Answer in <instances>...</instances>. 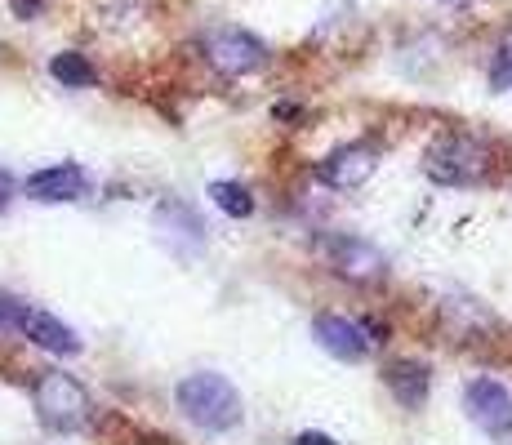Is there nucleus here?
Listing matches in <instances>:
<instances>
[{
	"label": "nucleus",
	"mask_w": 512,
	"mask_h": 445,
	"mask_svg": "<svg viewBox=\"0 0 512 445\" xmlns=\"http://www.w3.org/2000/svg\"><path fill=\"white\" fill-rule=\"evenodd\" d=\"M196 49H201L205 67L223 81H241V76H254L259 67H268V45L245 27H210Z\"/></svg>",
	"instance_id": "nucleus-4"
},
{
	"label": "nucleus",
	"mask_w": 512,
	"mask_h": 445,
	"mask_svg": "<svg viewBox=\"0 0 512 445\" xmlns=\"http://www.w3.org/2000/svg\"><path fill=\"white\" fill-rule=\"evenodd\" d=\"M174 405L183 410L187 423H196L201 432H214V437L241 428V419H245L236 383L228 374H214V370H196V374H187V379H179Z\"/></svg>",
	"instance_id": "nucleus-1"
},
{
	"label": "nucleus",
	"mask_w": 512,
	"mask_h": 445,
	"mask_svg": "<svg viewBox=\"0 0 512 445\" xmlns=\"http://www.w3.org/2000/svg\"><path fill=\"white\" fill-rule=\"evenodd\" d=\"M49 76H54L63 89H90L98 81L94 63L85 54H76V49H58V54L49 58Z\"/></svg>",
	"instance_id": "nucleus-12"
},
{
	"label": "nucleus",
	"mask_w": 512,
	"mask_h": 445,
	"mask_svg": "<svg viewBox=\"0 0 512 445\" xmlns=\"http://www.w3.org/2000/svg\"><path fill=\"white\" fill-rule=\"evenodd\" d=\"M32 405H36L41 428L58 432V437L90 428V419H94V397L85 392L81 379H72V374H63V370H36Z\"/></svg>",
	"instance_id": "nucleus-3"
},
{
	"label": "nucleus",
	"mask_w": 512,
	"mask_h": 445,
	"mask_svg": "<svg viewBox=\"0 0 512 445\" xmlns=\"http://www.w3.org/2000/svg\"><path fill=\"white\" fill-rule=\"evenodd\" d=\"M486 85L495 89V94H508L512 89V27L504 36H499L495 54H490V67H486Z\"/></svg>",
	"instance_id": "nucleus-15"
},
{
	"label": "nucleus",
	"mask_w": 512,
	"mask_h": 445,
	"mask_svg": "<svg viewBox=\"0 0 512 445\" xmlns=\"http://www.w3.org/2000/svg\"><path fill=\"white\" fill-rule=\"evenodd\" d=\"M156 227H161L165 236H187L192 245H205V223L196 219V210L183 201H165L161 210H156Z\"/></svg>",
	"instance_id": "nucleus-13"
},
{
	"label": "nucleus",
	"mask_w": 512,
	"mask_h": 445,
	"mask_svg": "<svg viewBox=\"0 0 512 445\" xmlns=\"http://www.w3.org/2000/svg\"><path fill=\"white\" fill-rule=\"evenodd\" d=\"M383 383L397 397L401 410H419L432 392V370L423 361H410V356H397V361L383 365Z\"/></svg>",
	"instance_id": "nucleus-10"
},
{
	"label": "nucleus",
	"mask_w": 512,
	"mask_h": 445,
	"mask_svg": "<svg viewBox=\"0 0 512 445\" xmlns=\"http://www.w3.org/2000/svg\"><path fill=\"white\" fill-rule=\"evenodd\" d=\"M94 187V178L85 165L76 161H58V165H45V170L27 174L23 178V192L27 201H41V205H67V201H85Z\"/></svg>",
	"instance_id": "nucleus-8"
},
{
	"label": "nucleus",
	"mask_w": 512,
	"mask_h": 445,
	"mask_svg": "<svg viewBox=\"0 0 512 445\" xmlns=\"http://www.w3.org/2000/svg\"><path fill=\"white\" fill-rule=\"evenodd\" d=\"M272 116H277V121H299V116H303V107L281 103V107H272Z\"/></svg>",
	"instance_id": "nucleus-20"
},
{
	"label": "nucleus",
	"mask_w": 512,
	"mask_h": 445,
	"mask_svg": "<svg viewBox=\"0 0 512 445\" xmlns=\"http://www.w3.org/2000/svg\"><path fill=\"white\" fill-rule=\"evenodd\" d=\"M317 254L326 259V267L334 276L352 285H379L388 276V254L379 245H370L366 236H352V232H330L317 241Z\"/></svg>",
	"instance_id": "nucleus-5"
},
{
	"label": "nucleus",
	"mask_w": 512,
	"mask_h": 445,
	"mask_svg": "<svg viewBox=\"0 0 512 445\" xmlns=\"http://www.w3.org/2000/svg\"><path fill=\"white\" fill-rule=\"evenodd\" d=\"M18 196V183H14V174L5 170V165H0V214L9 210V201H14Z\"/></svg>",
	"instance_id": "nucleus-18"
},
{
	"label": "nucleus",
	"mask_w": 512,
	"mask_h": 445,
	"mask_svg": "<svg viewBox=\"0 0 512 445\" xmlns=\"http://www.w3.org/2000/svg\"><path fill=\"white\" fill-rule=\"evenodd\" d=\"M210 201L219 205L228 219H250L254 214V196L245 183H236V178H214L210 183Z\"/></svg>",
	"instance_id": "nucleus-14"
},
{
	"label": "nucleus",
	"mask_w": 512,
	"mask_h": 445,
	"mask_svg": "<svg viewBox=\"0 0 512 445\" xmlns=\"http://www.w3.org/2000/svg\"><path fill=\"white\" fill-rule=\"evenodd\" d=\"M27 321H32V303H23L9 290H0V334H23Z\"/></svg>",
	"instance_id": "nucleus-16"
},
{
	"label": "nucleus",
	"mask_w": 512,
	"mask_h": 445,
	"mask_svg": "<svg viewBox=\"0 0 512 445\" xmlns=\"http://www.w3.org/2000/svg\"><path fill=\"white\" fill-rule=\"evenodd\" d=\"M294 445H339V441L326 437V432H299V437H294Z\"/></svg>",
	"instance_id": "nucleus-19"
},
{
	"label": "nucleus",
	"mask_w": 512,
	"mask_h": 445,
	"mask_svg": "<svg viewBox=\"0 0 512 445\" xmlns=\"http://www.w3.org/2000/svg\"><path fill=\"white\" fill-rule=\"evenodd\" d=\"M379 143H370V138H352V143L334 147L326 161L317 165V178L330 187V192H357V187H366L374 170H379Z\"/></svg>",
	"instance_id": "nucleus-7"
},
{
	"label": "nucleus",
	"mask_w": 512,
	"mask_h": 445,
	"mask_svg": "<svg viewBox=\"0 0 512 445\" xmlns=\"http://www.w3.org/2000/svg\"><path fill=\"white\" fill-rule=\"evenodd\" d=\"M441 5H455V9H468V5H477V0H441Z\"/></svg>",
	"instance_id": "nucleus-21"
},
{
	"label": "nucleus",
	"mask_w": 512,
	"mask_h": 445,
	"mask_svg": "<svg viewBox=\"0 0 512 445\" xmlns=\"http://www.w3.org/2000/svg\"><path fill=\"white\" fill-rule=\"evenodd\" d=\"M383 325L379 321H357V316H339V312H317L312 316V339L326 348L334 361H366L374 343H383Z\"/></svg>",
	"instance_id": "nucleus-6"
},
{
	"label": "nucleus",
	"mask_w": 512,
	"mask_h": 445,
	"mask_svg": "<svg viewBox=\"0 0 512 445\" xmlns=\"http://www.w3.org/2000/svg\"><path fill=\"white\" fill-rule=\"evenodd\" d=\"M139 445H174V441H139Z\"/></svg>",
	"instance_id": "nucleus-22"
},
{
	"label": "nucleus",
	"mask_w": 512,
	"mask_h": 445,
	"mask_svg": "<svg viewBox=\"0 0 512 445\" xmlns=\"http://www.w3.org/2000/svg\"><path fill=\"white\" fill-rule=\"evenodd\" d=\"M41 9H45V0H9V14L14 18H41Z\"/></svg>",
	"instance_id": "nucleus-17"
},
{
	"label": "nucleus",
	"mask_w": 512,
	"mask_h": 445,
	"mask_svg": "<svg viewBox=\"0 0 512 445\" xmlns=\"http://www.w3.org/2000/svg\"><path fill=\"white\" fill-rule=\"evenodd\" d=\"M495 170V147L468 130H446L423 152V174L441 187H477Z\"/></svg>",
	"instance_id": "nucleus-2"
},
{
	"label": "nucleus",
	"mask_w": 512,
	"mask_h": 445,
	"mask_svg": "<svg viewBox=\"0 0 512 445\" xmlns=\"http://www.w3.org/2000/svg\"><path fill=\"white\" fill-rule=\"evenodd\" d=\"M464 410L486 437L499 441L512 432V392L499 379H490V374H481V379H472L464 388Z\"/></svg>",
	"instance_id": "nucleus-9"
},
{
	"label": "nucleus",
	"mask_w": 512,
	"mask_h": 445,
	"mask_svg": "<svg viewBox=\"0 0 512 445\" xmlns=\"http://www.w3.org/2000/svg\"><path fill=\"white\" fill-rule=\"evenodd\" d=\"M23 339H32L41 352H54V356H76L81 352V334L72 330V325H63L54 312H41L32 308V321H27Z\"/></svg>",
	"instance_id": "nucleus-11"
}]
</instances>
